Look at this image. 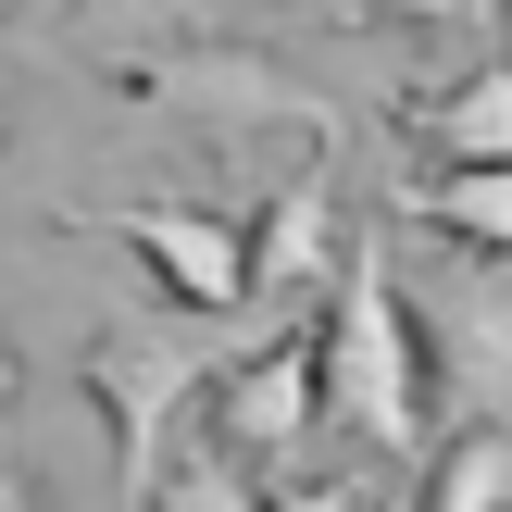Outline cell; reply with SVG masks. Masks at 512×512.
<instances>
[{"instance_id": "obj_1", "label": "cell", "mask_w": 512, "mask_h": 512, "mask_svg": "<svg viewBox=\"0 0 512 512\" xmlns=\"http://www.w3.org/2000/svg\"><path fill=\"white\" fill-rule=\"evenodd\" d=\"M100 238L125 250V263L150 275V300H175V313H250V225L238 213H188V200H125V213H100Z\"/></svg>"}, {"instance_id": "obj_2", "label": "cell", "mask_w": 512, "mask_h": 512, "mask_svg": "<svg viewBox=\"0 0 512 512\" xmlns=\"http://www.w3.org/2000/svg\"><path fill=\"white\" fill-rule=\"evenodd\" d=\"M375 338H388V413H400V450H438L450 425L475 413L463 325H450L413 275H375Z\"/></svg>"}, {"instance_id": "obj_3", "label": "cell", "mask_w": 512, "mask_h": 512, "mask_svg": "<svg viewBox=\"0 0 512 512\" xmlns=\"http://www.w3.org/2000/svg\"><path fill=\"white\" fill-rule=\"evenodd\" d=\"M75 388H88V413H100L113 488L138 500V475H150V450H163V413H175V388H188V363H175L163 338H138V325H88V338H75Z\"/></svg>"}, {"instance_id": "obj_4", "label": "cell", "mask_w": 512, "mask_h": 512, "mask_svg": "<svg viewBox=\"0 0 512 512\" xmlns=\"http://www.w3.org/2000/svg\"><path fill=\"white\" fill-rule=\"evenodd\" d=\"M388 125L413 150H512V63H438L413 88H388Z\"/></svg>"}, {"instance_id": "obj_5", "label": "cell", "mask_w": 512, "mask_h": 512, "mask_svg": "<svg viewBox=\"0 0 512 512\" xmlns=\"http://www.w3.org/2000/svg\"><path fill=\"white\" fill-rule=\"evenodd\" d=\"M400 512H512V413L475 400L438 450H413V500Z\"/></svg>"}, {"instance_id": "obj_6", "label": "cell", "mask_w": 512, "mask_h": 512, "mask_svg": "<svg viewBox=\"0 0 512 512\" xmlns=\"http://www.w3.org/2000/svg\"><path fill=\"white\" fill-rule=\"evenodd\" d=\"M350 25H375V38H413V50H488V0H350Z\"/></svg>"}, {"instance_id": "obj_7", "label": "cell", "mask_w": 512, "mask_h": 512, "mask_svg": "<svg viewBox=\"0 0 512 512\" xmlns=\"http://www.w3.org/2000/svg\"><path fill=\"white\" fill-rule=\"evenodd\" d=\"M0 512H63V500H50L38 463H0Z\"/></svg>"}, {"instance_id": "obj_8", "label": "cell", "mask_w": 512, "mask_h": 512, "mask_svg": "<svg viewBox=\"0 0 512 512\" xmlns=\"http://www.w3.org/2000/svg\"><path fill=\"white\" fill-rule=\"evenodd\" d=\"M13 400H25V363H13V338H0V425H13Z\"/></svg>"}, {"instance_id": "obj_9", "label": "cell", "mask_w": 512, "mask_h": 512, "mask_svg": "<svg viewBox=\"0 0 512 512\" xmlns=\"http://www.w3.org/2000/svg\"><path fill=\"white\" fill-rule=\"evenodd\" d=\"M488 50H500V63H512V0H488Z\"/></svg>"}, {"instance_id": "obj_10", "label": "cell", "mask_w": 512, "mask_h": 512, "mask_svg": "<svg viewBox=\"0 0 512 512\" xmlns=\"http://www.w3.org/2000/svg\"><path fill=\"white\" fill-rule=\"evenodd\" d=\"M250 13H350V0H250Z\"/></svg>"}, {"instance_id": "obj_11", "label": "cell", "mask_w": 512, "mask_h": 512, "mask_svg": "<svg viewBox=\"0 0 512 512\" xmlns=\"http://www.w3.org/2000/svg\"><path fill=\"white\" fill-rule=\"evenodd\" d=\"M0 13H13V0H0Z\"/></svg>"}]
</instances>
